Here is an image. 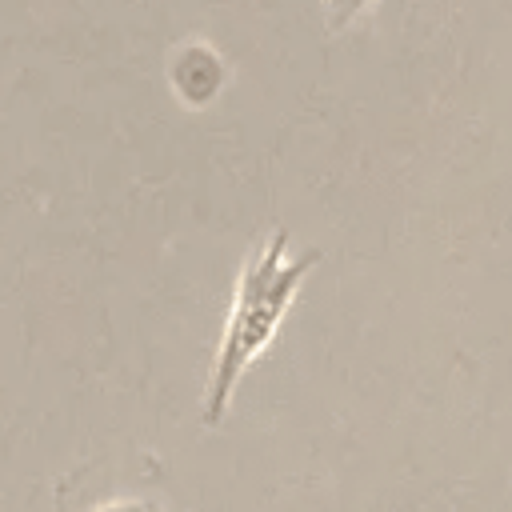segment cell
Here are the masks:
<instances>
[{"instance_id":"277c9868","label":"cell","mask_w":512,"mask_h":512,"mask_svg":"<svg viewBox=\"0 0 512 512\" xmlns=\"http://www.w3.org/2000/svg\"><path fill=\"white\" fill-rule=\"evenodd\" d=\"M92 512H156V508L144 504V500H108V504H100Z\"/></svg>"},{"instance_id":"6da1fadb","label":"cell","mask_w":512,"mask_h":512,"mask_svg":"<svg viewBox=\"0 0 512 512\" xmlns=\"http://www.w3.org/2000/svg\"><path fill=\"white\" fill-rule=\"evenodd\" d=\"M316 264H320L316 248H304V252L288 248V228H272L268 240L248 252V260L236 276V288H232L228 320H224L216 360L208 372V388H204V404H200V416L208 428H216L224 420V412L236 396V384L264 356V348L280 332L284 316L292 312V304Z\"/></svg>"},{"instance_id":"7a4b0ae2","label":"cell","mask_w":512,"mask_h":512,"mask_svg":"<svg viewBox=\"0 0 512 512\" xmlns=\"http://www.w3.org/2000/svg\"><path fill=\"white\" fill-rule=\"evenodd\" d=\"M228 84V60L208 40H184L168 56V88L184 108H208Z\"/></svg>"},{"instance_id":"3957f363","label":"cell","mask_w":512,"mask_h":512,"mask_svg":"<svg viewBox=\"0 0 512 512\" xmlns=\"http://www.w3.org/2000/svg\"><path fill=\"white\" fill-rule=\"evenodd\" d=\"M372 8H376V0H324V16H328L332 32H344L348 24H356Z\"/></svg>"}]
</instances>
